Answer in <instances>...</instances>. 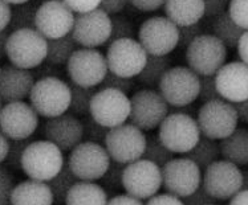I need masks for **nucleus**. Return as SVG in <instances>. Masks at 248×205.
<instances>
[{
    "label": "nucleus",
    "instance_id": "f257e3e1",
    "mask_svg": "<svg viewBox=\"0 0 248 205\" xmlns=\"http://www.w3.org/2000/svg\"><path fill=\"white\" fill-rule=\"evenodd\" d=\"M65 165L64 152L49 140H33L21 158V171L28 179L48 183Z\"/></svg>",
    "mask_w": 248,
    "mask_h": 205
},
{
    "label": "nucleus",
    "instance_id": "f03ea898",
    "mask_svg": "<svg viewBox=\"0 0 248 205\" xmlns=\"http://www.w3.org/2000/svg\"><path fill=\"white\" fill-rule=\"evenodd\" d=\"M71 100V86L59 77L37 80L30 94L31 106L46 119L68 113Z\"/></svg>",
    "mask_w": 248,
    "mask_h": 205
},
{
    "label": "nucleus",
    "instance_id": "7ed1b4c3",
    "mask_svg": "<svg viewBox=\"0 0 248 205\" xmlns=\"http://www.w3.org/2000/svg\"><path fill=\"white\" fill-rule=\"evenodd\" d=\"M48 40L36 29L11 32L7 43V57L12 65L32 70L46 60Z\"/></svg>",
    "mask_w": 248,
    "mask_h": 205
},
{
    "label": "nucleus",
    "instance_id": "20e7f679",
    "mask_svg": "<svg viewBox=\"0 0 248 205\" xmlns=\"http://www.w3.org/2000/svg\"><path fill=\"white\" fill-rule=\"evenodd\" d=\"M158 136L172 154L186 155L198 145L202 132L197 119L187 113L177 111L167 115L161 123Z\"/></svg>",
    "mask_w": 248,
    "mask_h": 205
},
{
    "label": "nucleus",
    "instance_id": "39448f33",
    "mask_svg": "<svg viewBox=\"0 0 248 205\" xmlns=\"http://www.w3.org/2000/svg\"><path fill=\"white\" fill-rule=\"evenodd\" d=\"M197 122L202 136L223 140L238 129V111L233 103L219 98L203 103L198 111Z\"/></svg>",
    "mask_w": 248,
    "mask_h": 205
},
{
    "label": "nucleus",
    "instance_id": "423d86ee",
    "mask_svg": "<svg viewBox=\"0 0 248 205\" xmlns=\"http://www.w3.org/2000/svg\"><path fill=\"white\" fill-rule=\"evenodd\" d=\"M226 60L227 46L214 35L202 33L186 48V62L199 77L215 75Z\"/></svg>",
    "mask_w": 248,
    "mask_h": 205
},
{
    "label": "nucleus",
    "instance_id": "0eeeda50",
    "mask_svg": "<svg viewBox=\"0 0 248 205\" xmlns=\"http://www.w3.org/2000/svg\"><path fill=\"white\" fill-rule=\"evenodd\" d=\"M158 89L169 105L186 107L199 98L201 77L188 66H174L163 75Z\"/></svg>",
    "mask_w": 248,
    "mask_h": 205
},
{
    "label": "nucleus",
    "instance_id": "6e6552de",
    "mask_svg": "<svg viewBox=\"0 0 248 205\" xmlns=\"http://www.w3.org/2000/svg\"><path fill=\"white\" fill-rule=\"evenodd\" d=\"M111 159L104 145L93 142H81L69 152L66 164L78 180H101L107 174Z\"/></svg>",
    "mask_w": 248,
    "mask_h": 205
},
{
    "label": "nucleus",
    "instance_id": "1a4fd4ad",
    "mask_svg": "<svg viewBox=\"0 0 248 205\" xmlns=\"http://www.w3.org/2000/svg\"><path fill=\"white\" fill-rule=\"evenodd\" d=\"M147 136L132 123L110 129L105 139V148L110 159L121 164H130L143 158Z\"/></svg>",
    "mask_w": 248,
    "mask_h": 205
},
{
    "label": "nucleus",
    "instance_id": "9d476101",
    "mask_svg": "<svg viewBox=\"0 0 248 205\" xmlns=\"http://www.w3.org/2000/svg\"><path fill=\"white\" fill-rule=\"evenodd\" d=\"M162 167L147 159H140L125 165L122 188L127 195L140 200H149L162 187Z\"/></svg>",
    "mask_w": 248,
    "mask_h": 205
},
{
    "label": "nucleus",
    "instance_id": "9b49d317",
    "mask_svg": "<svg viewBox=\"0 0 248 205\" xmlns=\"http://www.w3.org/2000/svg\"><path fill=\"white\" fill-rule=\"evenodd\" d=\"M66 73L71 82L82 88H96L109 73L107 56L97 49H77L66 62Z\"/></svg>",
    "mask_w": 248,
    "mask_h": 205
},
{
    "label": "nucleus",
    "instance_id": "f8f14e48",
    "mask_svg": "<svg viewBox=\"0 0 248 205\" xmlns=\"http://www.w3.org/2000/svg\"><path fill=\"white\" fill-rule=\"evenodd\" d=\"M138 39L149 56H169L179 44V27L166 16H154L142 23Z\"/></svg>",
    "mask_w": 248,
    "mask_h": 205
},
{
    "label": "nucleus",
    "instance_id": "ddd939ff",
    "mask_svg": "<svg viewBox=\"0 0 248 205\" xmlns=\"http://www.w3.org/2000/svg\"><path fill=\"white\" fill-rule=\"evenodd\" d=\"M130 105L129 123L142 131L157 129L169 115V103L159 91L153 89L136 91L130 98Z\"/></svg>",
    "mask_w": 248,
    "mask_h": 205
},
{
    "label": "nucleus",
    "instance_id": "4468645a",
    "mask_svg": "<svg viewBox=\"0 0 248 205\" xmlns=\"http://www.w3.org/2000/svg\"><path fill=\"white\" fill-rule=\"evenodd\" d=\"M202 187L215 200H231L242 190L243 171L227 160H217L203 172Z\"/></svg>",
    "mask_w": 248,
    "mask_h": 205
},
{
    "label": "nucleus",
    "instance_id": "2eb2a0df",
    "mask_svg": "<svg viewBox=\"0 0 248 205\" xmlns=\"http://www.w3.org/2000/svg\"><path fill=\"white\" fill-rule=\"evenodd\" d=\"M130 109L127 94L114 89H100L92 100L89 115L104 127L114 129L129 120Z\"/></svg>",
    "mask_w": 248,
    "mask_h": 205
},
{
    "label": "nucleus",
    "instance_id": "dca6fc26",
    "mask_svg": "<svg viewBox=\"0 0 248 205\" xmlns=\"http://www.w3.org/2000/svg\"><path fill=\"white\" fill-rule=\"evenodd\" d=\"M202 170L188 158H174L162 167V187L167 193L185 199L202 185Z\"/></svg>",
    "mask_w": 248,
    "mask_h": 205
},
{
    "label": "nucleus",
    "instance_id": "f3484780",
    "mask_svg": "<svg viewBox=\"0 0 248 205\" xmlns=\"http://www.w3.org/2000/svg\"><path fill=\"white\" fill-rule=\"evenodd\" d=\"M149 55L140 41L134 39H122L111 43L107 50V62L109 72L133 78L141 74L147 62Z\"/></svg>",
    "mask_w": 248,
    "mask_h": 205
},
{
    "label": "nucleus",
    "instance_id": "a211bd4d",
    "mask_svg": "<svg viewBox=\"0 0 248 205\" xmlns=\"http://www.w3.org/2000/svg\"><path fill=\"white\" fill-rule=\"evenodd\" d=\"M111 33V17L100 8L77 14L71 35L77 45L96 49L108 44Z\"/></svg>",
    "mask_w": 248,
    "mask_h": 205
},
{
    "label": "nucleus",
    "instance_id": "6ab92c4d",
    "mask_svg": "<svg viewBox=\"0 0 248 205\" xmlns=\"http://www.w3.org/2000/svg\"><path fill=\"white\" fill-rule=\"evenodd\" d=\"M39 117L24 101L5 103L0 111V131L10 140L30 139L39 127Z\"/></svg>",
    "mask_w": 248,
    "mask_h": 205
},
{
    "label": "nucleus",
    "instance_id": "aec40b11",
    "mask_svg": "<svg viewBox=\"0 0 248 205\" xmlns=\"http://www.w3.org/2000/svg\"><path fill=\"white\" fill-rule=\"evenodd\" d=\"M75 12L62 0H46L36 12V30L46 40L69 35L75 24Z\"/></svg>",
    "mask_w": 248,
    "mask_h": 205
},
{
    "label": "nucleus",
    "instance_id": "412c9836",
    "mask_svg": "<svg viewBox=\"0 0 248 205\" xmlns=\"http://www.w3.org/2000/svg\"><path fill=\"white\" fill-rule=\"evenodd\" d=\"M43 134L62 152H71L84 139V123L71 113L46 119Z\"/></svg>",
    "mask_w": 248,
    "mask_h": 205
},
{
    "label": "nucleus",
    "instance_id": "4be33fe9",
    "mask_svg": "<svg viewBox=\"0 0 248 205\" xmlns=\"http://www.w3.org/2000/svg\"><path fill=\"white\" fill-rule=\"evenodd\" d=\"M214 77L220 98L233 105L248 100V65L244 62L224 64Z\"/></svg>",
    "mask_w": 248,
    "mask_h": 205
},
{
    "label": "nucleus",
    "instance_id": "5701e85b",
    "mask_svg": "<svg viewBox=\"0 0 248 205\" xmlns=\"http://www.w3.org/2000/svg\"><path fill=\"white\" fill-rule=\"evenodd\" d=\"M35 82V75L31 70L5 64L0 70V100L3 103H11L30 98Z\"/></svg>",
    "mask_w": 248,
    "mask_h": 205
},
{
    "label": "nucleus",
    "instance_id": "b1692460",
    "mask_svg": "<svg viewBox=\"0 0 248 205\" xmlns=\"http://www.w3.org/2000/svg\"><path fill=\"white\" fill-rule=\"evenodd\" d=\"M55 197L48 183L39 180L20 181L11 193V205H53Z\"/></svg>",
    "mask_w": 248,
    "mask_h": 205
},
{
    "label": "nucleus",
    "instance_id": "393cba45",
    "mask_svg": "<svg viewBox=\"0 0 248 205\" xmlns=\"http://www.w3.org/2000/svg\"><path fill=\"white\" fill-rule=\"evenodd\" d=\"M163 8L174 24L187 27L199 23L204 16V0H166Z\"/></svg>",
    "mask_w": 248,
    "mask_h": 205
},
{
    "label": "nucleus",
    "instance_id": "a878e982",
    "mask_svg": "<svg viewBox=\"0 0 248 205\" xmlns=\"http://www.w3.org/2000/svg\"><path fill=\"white\" fill-rule=\"evenodd\" d=\"M108 192L96 181L78 180L68 192L65 205H108Z\"/></svg>",
    "mask_w": 248,
    "mask_h": 205
},
{
    "label": "nucleus",
    "instance_id": "bb28decb",
    "mask_svg": "<svg viewBox=\"0 0 248 205\" xmlns=\"http://www.w3.org/2000/svg\"><path fill=\"white\" fill-rule=\"evenodd\" d=\"M220 155L238 167L248 164V129L238 127L232 134L220 140Z\"/></svg>",
    "mask_w": 248,
    "mask_h": 205
},
{
    "label": "nucleus",
    "instance_id": "cd10ccee",
    "mask_svg": "<svg viewBox=\"0 0 248 205\" xmlns=\"http://www.w3.org/2000/svg\"><path fill=\"white\" fill-rule=\"evenodd\" d=\"M213 30L214 36H217L219 40L227 46V49L228 48H236L240 37L246 32L232 20L228 11L214 19Z\"/></svg>",
    "mask_w": 248,
    "mask_h": 205
},
{
    "label": "nucleus",
    "instance_id": "c85d7f7f",
    "mask_svg": "<svg viewBox=\"0 0 248 205\" xmlns=\"http://www.w3.org/2000/svg\"><path fill=\"white\" fill-rule=\"evenodd\" d=\"M171 68V59L169 56H149L147 62L141 74L138 75V80L143 85L149 88L159 85L162 77L166 72Z\"/></svg>",
    "mask_w": 248,
    "mask_h": 205
},
{
    "label": "nucleus",
    "instance_id": "c756f323",
    "mask_svg": "<svg viewBox=\"0 0 248 205\" xmlns=\"http://www.w3.org/2000/svg\"><path fill=\"white\" fill-rule=\"evenodd\" d=\"M219 156H220V147L217 143V140L208 139L206 136H202L193 150L186 154V158L193 160L201 170H206L208 165L219 160Z\"/></svg>",
    "mask_w": 248,
    "mask_h": 205
},
{
    "label": "nucleus",
    "instance_id": "7c9ffc66",
    "mask_svg": "<svg viewBox=\"0 0 248 205\" xmlns=\"http://www.w3.org/2000/svg\"><path fill=\"white\" fill-rule=\"evenodd\" d=\"M76 41L73 40L72 35L64 36L56 40H48V55L46 61L51 65H62L66 64L71 56L76 52Z\"/></svg>",
    "mask_w": 248,
    "mask_h": 205
},
{
    "label": "nucleus",
    "instance_id": "2f4dec72",
    "mask_svg": "<svg viewBox=\"0 0 248 205\" xmlns=\"http://www.w3.org/2000/svg\"><path fill=\"white\" fill-rule=\"evenodd\" d=\"M37 8L32 3H24V4L15 5L12 8V17L8 29L15 32L19 29H36V12Z\"/></svg>",
    "mask_w": 248,
    "mask_h": 205
},
{
    "label": "nucleus",
    "instance_id": "473e14b6",
    "mask_svg": "<svg viewBox=\"0 0 248 205\" xmlns=\"http://www.w3.org/2000/svg\"><path fill=\"white\" fill-rule=\"evenodd\" d=\"M77 181H78V179L73 175L69 165L65 163L62 170L51 181H48V185L51 187L52 193L55 197V204H65L68 192L71 190L72 187L76 184Z\"/></svg>",
    "mask_w": 248,
    "mask_h": 205
},
{
    "label": "nucleus",
    "instance_id": "72a5a7b5",
    "mask_svg": "<svg viewBox=\"0 0 248 205\" xmlns=\"http://www.w3.org/2000/svg\"><path fill=\"white\" fill-rule=\"evenodd\" d=\"M69 86H71L72 91V100L68 113L76 115V117L89 114L92 100L97 93L96 88H82L73 82H71Z\"/></svg>",
    "mask_w": 248,
    "mask_h": 205
},
{
    "label": "nucleus",
    "instance_id": "f704fd0d",
    "mask_svg": "<svg viewBox=\"0 0 248 205\" xmlns=\"http://www.w3.org/2000/svg\"><path fill=\"white\" fill-rule=\"evenodd\" d=\"M143 159L150 160L159 167H163L170 160L174 159V154L163 145L162 140L159 139V136L150 135L147 136L146 150L143 154Z\"/></svg>",
    "mask_w": 248,
    "mask_h": 205
},
{
    "label": "nucleus",
    "instance_id": "c9c22d12",
    "mask_svg": "<svg viewBox=\"0 0 248 205\" xmlns=\"http://www.w3.org/2000/svg\"><path fill=\"white\" fill-rule=\"evenodd\" d=\"M111 17V33L107 45L109 46L111 43L122 39H133L136 35V30L133 23L127 17L121 15L110 16Z\"/></svg>",
    "mask_w": 248,
    "mask_h": 205
},
{
    "label": "nucleus",
    "instance_id": "e433bc0d",
    "mask_svg": "<svg viewBox=\"0 0 248 205\" xmlns=\"http://www.w3.org/2000/svg\"><path fill=\"white\" fill-rule=\"evenodd\" d=\"M82 123H84V138L88 142L105 145V139H107L108 132H109L110 129H107V127L100 125L98 122H96L92 118L91 115Z\"/></svg>",
    "mask_w": 248,
    "mask_h": 205
},
{
    "label": "nucleus",
    "instance_id": "4c0bfd02",
    "mask_svg": "<svg viewBox=\"0 0 248 205\" xmlns=\"http://www.w3.org/2000/svg\"><path fill=\"white\" fill-rule=\"evenodd\" d=\"M33 142L32 138L24 140H11L10 151L5 159V164L12 170H21V158L28 146Z\"/></svg>",
    "mask_w": 248,
    "mask_h": 205
},
{
    "label": "nucleus",
    "instance_id": "58836bf2",
    "mask_svg": "<svg viewBox=\"0 0 248 205\" xmlns=\"http://www.w3.org/2000/svg\"><path fill=\"white\" fill-rule=\"evenodd\" d=\"M125 164L117 163L111 160L110 165L108 168L107 174L102 176L101 184L104 188H108L110 190H116L122 187V175H124Z\"/></svg>",
    "mask_w": 248,
    "mask_h": 205
},
{
    "label": "nucleus",
    "instance_id": "ea45409f",
    "mask_svg": "<svg viewBox=\"0 0 248 205\" xmlns=\"http://www.w3.org/2000/svg\"><path fill=\"white\" fill-rule=\"evenodd\" d=\"M228 14L244 30H248V0H230Z\"/></svg>",
    "mask_w": 248,
    "mask_h": 205
},
{
    "label": "nucleus",
    "instance_id": "a19ab883",
    "mask_svg": "<svg viewBox=\"0 0 248 205\" xmlns=\"http://www.w3.org/2000/svg\"><path fill=\"white\" fill-rule=\"evenodd\" d=\"M100 86H101L100 89H114V90H120L127 94L129 91H132L133 86H134V80L109 72Z\"/></svg>",
    "mask_w": 248,
    "mask_h": 205
},
{
    "label": "nucleus",
    "instance_id": "79ce46f5",
    "mask_svg": "<svg viewBox=\"0 0 248 205\" xmlns=\"http://www.w3.org/2000/svg\"><path fill=\"white\" fill-rule=\"evenodd\" d=\"M14 187V176L5 167L0 165V205H11V193Z\"/></svg>",
    "mask_w": 248,
    "mask_h": 205
},
{
    "label": "nucleus",
    "instance_id": "37998d69",
    "mask_svg": "<svg viewBox=\"0 0 248 205\" xmlns=\"http://www.w3.org/2000/svg\"><path fill=\"white\" fill-rule=\"evenodd\" d=\"M220 95L217 89V82H215V77L210 75V77H201V90H199V100L203 101L204 103L210 102V101L219 100Z\"/></svg>",
    "mask_w": 248,
    "mask_h": 205
},
{
    "label": "nucleus",
    "instance_id": "c03bdc74",
    "mask_svg": "<svg viewBox=\"0 0 248 205\" xmlns=\"http://www.w3.org/2000/svg\"><path fill=\"white\" fill-rule=\"evenodd\" d=\"M202 35V27L199 23L187 27H179V48H187L198 36Z\"/></svg>",
    "mask_w": 248,
    "mask_h": 205
},
{
    "label": "nucleus",
    "instance_id": "a18cd8bd",
    "mask_svg": "<svg viewBox=\"0 0 248 205\" xmlns=\"http://www.w3.org/2000/svg\"><path fill=\"white\" fill-rule=\"evenodd\" d=\"M183 204L185 205H211L215 204V199L213 196L208 195V192L202 185L198 188L194 193H191L187 197L183 199Z\"/></svg>",
    "mask_w": 248,
    "mask_h": 205
},
{
    "label": "nucleus",
    "instance_id": "49530a36",
    "mask_svg": "<svg viewBox=\"0 0 248 205\" xmlns=\"http://www.w3.org/2000/svg\"><path fill=\"white\" fill-rule=\"evenodd\" d=\"M73 12L85 14L100 8L101 0H62Z\"/></svg>",
    "mask_w": 248,
    "mask_h": 205
},
{
    "label": "nucleus",
    "instance_id": "de8ad7c7",
    "mask_svg": "<svg viewBox=\"0 0 248 205\" xmlns=\"http://www.w3.org/2000/svg\"><path fill=\"white\" fill-rule=\"evenodd\" d=\"M230 0H204V16L218 17L224 12H227Z\"/></svg>",
    "mask_w": 248,
    "mask_h": 205
},
{
    "label": "nucleus",
    "instance_id": "09e8293b",
    "mask_svg": "<svg viewBox=\"0 0 248 205\" xmlns=\"http://www.w3.org/2000/svg\"><path fill=\"white\" fill-rule=\"evenodd\" d=\"M129 0H101L100 10L107 12L109 16L118 15L125 7H126Z\"/></svg>",
    "mask_w": 248,
    "mask_h": 205
},
{
    "label": "nucleus",
    "instance_id": "8fccbe9b",
    "mask_svg": "<svg viewBox=\"0 0 248 205\" xmlns=\"http://www.w3.org/2000/svg\"><path fill=\"white\" fill-rule=\"evenodd\" d=\"M145 205H185L183 200H181L179 197L170 193H161V195L153 196L152 199H149Z\"/></svg>",
    "mask_w": 248,
    "mask_h": 205
},
{
    "label": "nucleus",
    "instance_id": "3c124183",
    "mask_svg": "<svg viewBox=\"0 0 248 205\" xmlns=\"http://www.w3.org/2000/svg\"><path fill=\"white\" fill-rule=\"evenodd\" d=\"M137 10L142 12H153L165 5L166 0H129Z\"/></svg>",
    "mask_w": 248,
    "mask_h": 205
},
{
    "label": "nucleus",
    "instance_id": "603ef678",
    "mask_svg": "<svg viewBox=\"0 0 248 205\" xmlns=\"http://www.w3.org/2000/svg\"><path fill=\"white\" fill-rule=\"evenodd\" d=\"M12 17V8L10 3L5 0H0V32L8 29Z\"/></svg>",
    "mask_w": 248,
    "mask_h": 205
},
{
    "label": "nucleus",
    "instance_id": "864d4df0",
    "mask_svg": "<svg viewBox=\"0 0 248 205\" xmlns=\"http://www.w3.org/2000/svg\"><path fill=\"white\" fill-rule=\"evenodd\" d=\"M108 205H145L142 200L130 195H116L109 199Z\"/></svg>",
    "mask_w": 248,
    "mask_h": 205
},
{
    "label": "nucleus",
    "instance_id": "5fc2aeb1",
    "mask_svg": "<svg viewBox=\"0 0 248 205\" xmlns=\"http://www.w3.org/2000/svg\"><path fill=\"white\" fill-rule=\"evenodd\" d=\"M238 55L240 57L242 62H244L246 65H248V30H246L243 36L240 37L238 44Z\"/></svg>",
    "mask_w": 248,
    "mask_h": 205
},
{
    "label": "nucleus",
    "instance_id": "6e6d98bb",
    "mask_svg": "<svg viewBox=\"0 0 248 205\" xmlns=\"http://www.w3.org/2000/svg\"><path fill=\"white\" fill-rule=\"evenodd\" d=\"M11 140L0 131V165L3 164L7 159L8 151H10Z\"/></svg>",
    "mask_w": 248,
    "mask_h": 205
},
{
    "label": "nucleus",
    "instance_id": "4d7b16f0",
    "mask_svg": "<svg viewBox=\"0 0 248 205\" xmlns=\"http://www.w3.org/2000/svg\"><path fill=\"white\" fill-rule=\"evenodd\" d=\"M235 109L238 111L239 120L243 123H248V100L235 103Z\"/></svg>",
    "mask_w": 248,
    "mask_h": 205
},
{
    "label": "nucleus",
    "instance_id": "13d9d810",
    "mask_svg": "<svg viewBox=\"0 0 248 205\" xmlns=\"http://www.w3.org/2000/svg\"><path fill=\"white\" fill-rule=\"evenodd\" d=\"M230 205H248V190H242L230 200Z\"/></svg>",
    "mask_w": 248,
    "mask_h": 205
},
{
    "label": "nucleus",
    "instance_id": "bf43d9fd",
    "mask_svg": "<svg viewBox=\"0 0 248 205\" xmlns=\"http://www.w3.org/2000/svg\"><path fill=\"white\" fill-rule=\"evenodd\" d=\"M10 32L8 29L0 32V60L7 57V43H8Z\"/></svg>",
    "mask_w": 248,
    "mask_h": 205
},
{
    "label": "nucleus",
    "instance_id": "052dcab7",
    "mask_svg": "<svg viewBox=\"0 0 248 205\" xmlns=\"http://www.w3.org/2000/svg\"><path fill=\"white\" fill-rule=\"evenodd\" d=\"M242 190H248V170L243 172V187H242Z\"/></svg>",
    "mask_w": 248,
    "mask_h": 205
},
{
    "label": "nucleus",
    "instance_id": "680f3d73",
    "mask_svg": "<svg viewBox=\"0 0 248 205\" xmlns=\"http://www.w3.org/2000/svg\"><path fill=\"white\" fill-rule=\"evenodd\" d=\"M7 3H10V4L14 5H19V4H24V3H28L31 0H5Z\"/></svg>",
    "mask_w": 248,
    "mask_h": 205
},
{
    "label": "nucleus",
    "instance_id": "e2e57ef3",
    "mask_svg": "<svg viewBox=\"0 0 248 205\" xmlns=\"http://www.w3.org/2000/svg\"><path fill=\"white\" fill-rule=\"evenodd\" d=\"M1 109H3V101L0 100V111H1Z\"/></svg>",
    "mask_w": 248,
    "mask_h": 205
},
{
    "label": "nucleus",
    "instance_id": "0e129e2a",
    "mask_svg": "<svg viewBox=\"0 0 248 205\" xmlns=\"http://www.w3.org/2000/svg\"><path fill=\"white\" fill-rule=\"evenodd\" d=\"M0 70H1V66H0Z\"/></svg>",
    "mask_w": 248,
    "mask_h": 205
},
{
    "label": "nucleus",
    "instance_id": "69168bd1",
    "mask_svg": "<svg viewBox=\"0 0 248 205\" xmlns=\"http://www.w3.org/2000/svg\"><path fill=\"white\" fill-rule=\"evenodd\" d=\"M211 205H215V204H211Z\"/></svg>",
    "mask_w": 248,
    "mask_h": 205
}]
</instances>
